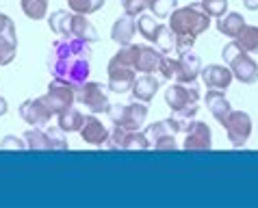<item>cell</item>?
I'll return each instance as SVG.
<instances>
[{
    "instance_id": "obj_1",
    "label": "cell",
    "mask_w": 258,
    "mask_h": 208,
    "mask_svg": "<svg viewBox=\"0 0 258 208\" xmlns=\"http://www.w3.org/2000/svg\"><path fill=\"white\" fill-rule=\"evenodd\" d=\"M89 41L78 37H59L48 52V70L56 81L70 83L74 89H78L89 78Z\"/></svg>"
},
{
    "instance_id": "obj_2",
    "label": "cell",
    "mask_w": 258,
    "mask_h": 208,
    "mask_svg": "<svg viewBox=\"0 0 258 208\" xmlns=\"http://www.w3.org/2000/svg\"><path fill=\"white\" fill-rule=\"evenodd\" d=\"M209 26H211V16L200 7V3L176 7L169 16V28L176 37V50L193 48L200 35L209 31Z\"/></svg>"
},
{
    "instance_id": "obj_3",
    "label": "cell",
    "mask_w": 258,
    "mask_h": 208,
    "mask_svg": "<svg viewBox=\"0 0 258 208\" xmlns=\"http://www.w3.org/2000/svg\"><path fill=\"white\" fill-rule=\"evenodd\" d=\"M221 56L232 70V76L243 85H254L258 81V63L252 59V54L245 52L236 41L232 39L221 50Z\"/></svg>"
},
{
    "instance_id": "obj_4",
    "label": "cell",
    "mask_w": 258,
    "mask_h": 208,
    "mask_svg": "<svg viewBox=\"0 0 258 208\" xmlns=\"http://www.w3.org/2000/svg\"><path fill=\"white\" fill-rule=\"evenodd\" d=\"M200 89L196 83H174L165 89V104L171 109V113H187V115H198L200 106Z\"/></svg>"
},
{
    "instance_id": "obj_5",
    "label": "cell",
    "mask_w": 258,
    "mask_h": 208,
    "mask_svg": "<svg viewBox=\"0 0 258 208\" xmlns=\"http://www.w3.org/2000/svg\"><path fill=\"white\" fill-rule=\"evenodd\" d=\"M106 115L115 126H124L131 130H141L148 117V106L141 100H135L131 104H111Z\"/></svg>"
},
{
    "instance_id": "obj_6",
    "label": "cell",
    "mask_w": 258,
    "mask_h": 208,
    "mask_svg": "<svg viewBox=\"0 0 258 208\" xmlns=\"http://www.w3.org/2000/svg\"><path fill=\"white\" fill-rule=\"evenodd\" d=\"M76 102H81L85 109H89V113H106L109 111V96H106V87H102L100 83H85L83 87L76 89Z\"/></svg>"
},
{
    "instance_id": "obj_7",
    "label": "cell",
    "mask_w": 258,
    "mask_h": 208,
    "mask_svg": "<svg viewBox=\"0 0 258 208\" xmlns=\"http://www.w3.org/2000/svg\"><path fill=\"white\" fill-rule=\"evenodd\" d=\"M46 100V104L50 106V111L54 113V115H59L61 111L70 109V106H74L76 102V89L72 87L70 83H63V81H54L48 85V91L41 96Z\"/></svg>"
},
{
    "instance_id": "obj_8",
    "label": "cell",
    "mask_w": 258,
    "mask_h": 208,
    "mask_svg": "<svg viewBox=\"0 0 258 208\" xmlns=\"http://www.w3.org/2000/svg\"><path fill=\"white\" fill-rule=\"evenodd\" d=\"M106 76H109V89L115 93H128L133 89V83L137 78V70L133 65L117 61L115 56H111L109 65H106Z\"/></svg>"
},
{
    "instance_id": "obj_9",
    "label": "cell",
    "mask_w": 258,
    "mask_h": 208,
    "mask_svg": "<svg viewBox=\"0 0 258 208\" xmlns=\"http://www.w3.org/2000/svg\"><path fill=\"white\" fill-rule=\"evenodd\" d=\"M111 150H150V141L146 132L141 130H131L124 126H115L111 130V137L106 141Z\"/></svg>"
},
{
    "instance_id": "obj_10",
    "label": "cell",
    "mask_w": 258,
    "mask_h": 208,
    "mask_svg": "<svg viewBox=\"0 0 258 208\" xmlns=\"http://www.w3.org/2000/svg\"><path fill=\"white\" fill-rule=\"evenodd\" d=\"M224 128H226L228 141L234 148H243L247 143V139L252 137V117L245 111H232Z\"/></svg>"
},
{
    "instance_id": "obj_11",
    "label": "cell",
    "mask_w": 258,
    "mask_h": 208,
    "mask_svg": "<svg viewBox=\"0 0 258 208\" xmlns=\"http://www.w3.org/2000/svg\"><path fill=\"white\" fill-rule=\"evenodd\" d=\"M176 76L174 81L176 83H196L200 72H202V61L200 56L193 52L191 48H182V50H176Z\"/></svg>"
},
{
    "instance_id": "obj_12",
    "label": "cell",
    "mask_w": 258,
    "mask_h": 208,
    "mask_svg": "<svg viewBox=\"0 0 258 208\" xmlns=\"http://www.w3.org/2000/svg\"><path fill=\"white\" fill-rule=\"evenodd\" d=\"M143 132H146V137L150 141V148L159 150V152H174L178 148L176 132L169 128L167 121H154V124H150Z\"/></svg>"
},
{
    "instance_id": "obj_13",
    "label": "cell",
    "mask_w": 258,
    "mask_h": 208,
    "mask_svg": "<svg viewBox=\"0 0 258 208\" xmlns=\"http://www.w3.org/2000/svg\"><path fill=\"white\" fill-rule=\"evenodd\" d=\"M182 148L187 150V152H206V150H211L213 148V132H211L209 124L193 119L189 130L184 132Z\"/></svg>"
},
{
    "instance_id": "obj_14",
    "label": "cell",
    "mask_w": 258,
    "mask_h": 208,
    "mask_svg": "<svg viewBox=\"0 0 258 208\" xmlns=\"http://www.w3.org/2000/svg\"><path fill=\"white\" fill-rule=\"evenodd\" d=\"M20 117L31 126H46L48 121L54 117V113L50 111L46 100L39 96L35 100H24V102L20 104Z\"/></svg>"
},
{
    "instance_id": "obj_15",
    "label": "cell",
    "mask_w": 258,
    "mask_h": 208,
    "mask_svg": "<svg viewBox=\"0 0 258 208\" xmlns=\"http://www.w3.org/2000/svg\"><path fill=\"white\" fill-rule=\"evenodd\" d=\"M200 78L209 89H219L226 91L232 85V70L228 65H219V63H213V65H206L200 72Z\"/></svg>"
},
{
    "instance_id": "obj_16",
    "label": "cell",
    "mask_w": 258,
    "mask_h": 208,
    "mask_svg": "<svg viewBox=\"0 0 258 208\" xmlns=\"http://www.w3.org/2000/svg\"><path fill=\"white\" fill-rule=\"evenodd\" d=\"M163 52L156 46H146V44H135V70L141 74H152L159 72Z\"/></svg>"
},
{
    "instance_id": "obj_17",
    "label": "cell",
    "mask_w": 258,
    "mask_h": 208,
    "mask_svg": "<svg viewBox=\"0 0 258 208\" xmlns=\"http://www.w3.org/2000/svg\"><path fill=\"white\" fill-rule=\"evenodd\" d=\"M81 137H83L85 143H89V146H106L111 132H109V128H106L102 121L91 113V115H85L83 128H81Z\"/></svg>"
},
{
    "instance_id": "obj_18",
    "label": "cell",
    "mask_w": 258,
    "mask_h": 208,
    "mask_svg": "<svg viewBox=\"0 0 258 208\" xmlns=\"http://www.w3.org/2000/svg\"><path fill=\"white\" fill-rule=\"evenodd\" d=\"M204 102H206V106H209L211 115L217 119L221 126H226V121H228V117H230V113H232V106H230V102H228V98L224 96V91L209 89L206 91V96H204Z\"/></svg>"
},
{
    "instance_id": "obj_19",
    "label": "cell",
    "mask_w": 258,
    "mask_h": 208,
    "mask_svg": "<svg viewBox=\"0 0 258 208\" xmlns=\"http://www.w3.org/2000/svg\"><path fill=\"white\" fill-rule=\"evenodd\" d=\"M137 33V22H135L133 16H119L115 20V24L111 28V39L119 46H131L133 44V37Z\"/></svg>"
},
{
    "instance_id": "obj_20",
    "label": "cell",
    "mask_w": 258,
    "mask_h": 208,
    "mask_svg": "<svg viewBox=\"0 0 258 208\" xmlns=\"http://www.w3.org/2000/svg\"><path fill=\"white\" fill-rule=\"evenodd\" d=\"M156 91H159V81L152 76V74H141L135 78V83H133V98L135 100H141V102H150L154 96H156Z\"/></svg>"
},
{
    "instance_id": "obj_21",
    "label": "cell",
    "mask_w": 258,
    "mask_h": 208,
    "mask_svg": "<svg viewBox=\"0 0 258 208\" xmlns=\"http://www.w3.org/2000/svg\"><path fill=\"white\" fill-rule=\"evenodd\" d=\"M72 13H74V11H72ZM72 37H78L83 41L94 44V41L100 39V35L96 31V26L87 20V16H83V13H74V16H72Z\"/></svg>"
},
{
    "instance_id": "obj_22",
    "label": "cell",
    "mask_w": 258,
    "mask_h": 208,
    "mask_svg": "<svg viewBox=\"0 0 258 208\" xmlns=\"http://www.w3.org/2000/svg\"><path fill=\"white\" fill-rule=\"evenodd\" d=\"M72 11H66V9H59L54 13H50L48 18V26L56 37H72Z\"/></svg>"
},
{
    "instance_id": "obj_23",
    "label": "cell",
    "mask_w": 258,
    "mask_h": 208,
    "mask_svg": "<svg viewBox=\"0 0 258 208\" xmlns=\"http://www.w3.org/2000/svg\"><path fill=\"white\" fill-rule=\"evenodd\" d=\"M243 26H245V18L236 11H230V13H226V16L217 18V31L230 39H234L236 35H239V31Z\"/></svg>"
},
{
    "instance_id": "obj_24",
    "label": "cell",
    "mask_w": 258,
    "mask_h": 208,
    "mask_svg": "<svg viewBox=\"0 0 258 208\" xmlns=\"http://www.w3.org/2000/svg\"><path fill=\"white\" fill-rule=\"evenodd\" d=\"M56 119H59V124L56 126H59L63 132H81L85 115L78 109H74V106H70V109L61 111L59 115H56Z\"/></svg>"
},
{
    "instance_id": "obj_25",
    "label": "cell",
    "mask_w": 258,
    "mask_h": 208,
    "mask_svg": "<svg viewBox=\"0 0 258 208\" xmlns=\"http://www.w3.org/2000/svg\"><path fill=\"white\" fill-rule=\"evenodd\" d=\"M234 41L239 44L245 52L249 54H258V26L254 24H245L239 31V35L234 37Z\"/></svg>"
},
{
    "instance_id": "obj_26",
    "label": "cell",
    "mask_w": 258,
    "mask_h": 208,
    "mask_svg": "<svg viewBox=\"0 0 258 208\" xmlns=\"http://www.w3.org/2000/svg\"><path fill=\"white\" fill-rule=\"evenodd\" d=\"M24 143L28 150H50V139H48V132L41 130V126H33L24 132Z\"/></svg>"
},
{
    "instance_id": "obj_27",
    "label": "cell",
    "mask_w": 258,
    "mask_h": 208,
    "mask_svg": "<svg viewBox=\"0 0 258 208\" xmlns=\"http://www.w3.org/2000/svg\"><path fill=\"white\" fill-rule=\"evenodd\" d=\"M20 7L28 20H44L48 16V0H20Z\"/></svg>"
},
{
    "instance_id": "obj_28",
    "label": "cell",
    "mask_w": 258,
    "mask_h": 208,
    "mask_svg": "<svg viewBox=\"0 0 258 208\" xmlns=\"http://www.w3.org/2000/svg\"><path fill=\"white\" fill-rule=\"evenodd\" d=\"M159 18H154L152 13H141L137 20V31L141 37H146L148 41H154V35L159 31Z\"/></svg>"
},
{
    "instance_id": "obj_29",
    "label": "cell",
    "mask_w": 258,
    "mask_h": 208,
    "mask_svg": "<svg viewBox=\"0 0 258 208\" xmlns=\"http://www.w3.org/2000/svg\"><path fill=\"white\" fill-rule=\"evenodd\" d=\"M70 11L83 13V16H91V13L100 11L104 7V0H68Z\"/></svg>"
},
{
    "instance_id": "obj_30",
    "label": "cell",
    "mask_w": 258,
    "mask_h": 208,
    "mask_svg": "<svg viewBox=\"0 0 258 208\" xmlns=\"http://www.w3.org/2000/svg\"><path fill=\"white\" fill-rule=\"evenodd\" d=\"M46 132H48V139H50V152H66V150H70V143L68 139L63 137V130L59 126H50L46 128Z\"/></svg>"
},
{
    "instance_id": "obj_31",
    "label": "cell",
    "mask_w": 258,
    "mask_h": 208,
    "mask_svg": "<svg viewBox=\"0 0 258 208\" xmlns=\"http://www.w3.org/2000/svg\"><path fill=\"white\" fill-rule=\"evenodd\" d=\"M178 0H150V11H152L154 18L165 20L171 16V11L176 9Z\"/></svg>"
},
{
    "instance_id": "obj_32",
    "label": "cell",
    "mask_w": 258,
    "mask_h": 208,
    "mask_svg": "<svg viewBox=\"0 0 258 208\" xmlns=\"http://www.w3.org/2000/svg\"><path fill=\"white\" fill-rule=\"evenodd\" d=\"M18 54V44L0 35V65H9Z\"/></svg>"
},
{
    "instance_id": "obj_33",
    "label": "cell",
    "mask_w": 258,
    "mask_h": 208,
    "mask_svg": "<svg viewBox=\"0 0 258 208\" xmlns=\"http://www.w3.org/2000/svg\"><path fill=\"white\" fill-rule=\"evenodd\" d=\"M165 121H167L174 132H187L189 126L193 124V115H187V113H171V117Z\"/></svg>"
},
{
    "instance_id": "obj_34",
    "label": "cell",
    "mask_w": 258,
    "mask_h": 208,
    "mask_svg": "<svg viewBox=\"0 0 258 208\" xmlns=\"http://www.w3.org/2000/svg\"><path fill=\"white\" fill-rule=\"evenodd\" d=\"M200 7L211 18H221L228 13V0H200Z\"/></svg>"
},
{
    "instance_id": "obj_35",
    "label": "cell",
    "mask_w": 258,
    "mask_h": 208,
    "mask_svg": "<svg viewBox=\"0 0 258 208\" xmlns=\"http://www.w3.org/2000/svg\"><path fill=\"white\" fill-rule=\"evenodd\" d=\"M121 7L126 16L139 18L141 13H146V9H150V0H121Z\"/></svg>"
},
{
    "instance_id": "obj_36",
    "label": "cell",
    "mask_w": 258,
    "mask_h": 208,
    "mask_svg": "<svg viewBox=\"0 0 258 208\" xmlns=\"http://www.w3.org/2000/svg\"><path fill=\"white\" fill-rule=\"evenodd\" d=\"M176 65H178L176 56H171V54H163L161 56L159 72H161V76L165 78V81H171V78L176 76Z\"/></svg>"
},
{
    "instance_id": "obj_37",
    "label": "cell",
    "mask_w": 258,
    "mask_h": 208,
    "mask_svg": "<svg viewBox=\"0 0 258 208\" xmlns=\"http://www.w3.org/2000/svg\"><path fill=\"white\" fill-rule=\"evenodd\" d=\"M0 35L11 41H16L18 44V33H16V24H13V20L9 16H5V13H0Z\"/></svg>"
},
{
    "instance_id": "obj_38",
    "label": "cell",
    "mask_w": 258,
    "mask_h": 208,
    "mask_svg": "<svg viewBox=\"0 0 258 208\" xmlns=\"http://www.w3.org/2000/svg\"><path fill=\"white\" fill-rule=\"evenodd\" d=\"M0 148H3V150H11V148L22 150V148H26V143H24V141H20L18 137H5L3 143H0Z\"/></svg>"
},
{
    "instance_id": "obj_39",
    "label": "cell",
    "mask_w": 258,
    "mask_h": 208,
    "mask_svg": "<svg viewBox=\"0 0 258 208\" xmlns=\"http://www.w3.org/2000/svg\"><path fill=\"white\" fill-rule=\"evenodd\" d=\"M243 5H245V9H249V11H258V0H243Z\"/></svg>"
},
{
    "instance_id": "obj_40",
    "label": "cell",
    "mask_w": 258,
    "mask_h": 208,
    "mask_svg": "<svg viewBox=\"0 0 258 208\" xmlns=\"http://www.w3.org/2000/svg\"><path fill=\"white\" fill-rule=\"evenodd\" d=\"M7 111H9V104H7V100L0 96V117L3 115H7Z\"/></svg>"
}]
</instances>
